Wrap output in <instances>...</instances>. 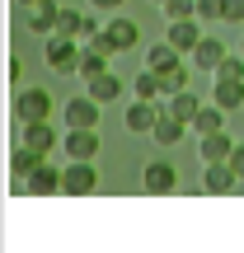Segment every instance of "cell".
I'll use <instances>...</instances> for the list:
<instances>
[{"label": "cell", "instance_id": "obj_17", "mask_svg": "<svg viewBox=\"0 0 244 253\" xmlns=\"http://www.w3.org/2000/svg\"><path fill=\"white\" fill-rule=\"evenodd\" d=\"M197 108H202V94H193V89H179V94H164V113L169 118H179V122H188L197 118Z\"/></svg>", "mask_w": 244, "mask_h": 253}, {"label": "cell", "instance_id": "obj_18", "mask_svg": "<svg viewBox=\"0 0 244 253\" xmlns=\"http://www.w3.org/2000/svg\"><path fill=\"white\" fill-rule=\"evenodd\" d=\"M221 61H226V42H221V38H202V42L193 47V66H197V71L216 75Z\"/></svg>", "mask_w": 244, "mask_h": 253}, {"label": "cell", "instance_id": "obj_33", "mask_svg": "<svg viewBox=\"0 0 244 253\" xmlns=\"http://www.w3.org/2000/svg\"><path fill=\"white\" fill-rule=\"evenodd\" d=\"M155 5H164V0H155Z\"/></svg>", "mask_w": 244, "mask_h": 253}, {"label": "cell", "instance_id": "obj_29", "mask_svg": "<svg viewBox=\"0 0 244 253\" xmlns=\"http://www.w3.org/2000/svg\"><path fill=\"white\" fill-rule=\"evenodd\" d=\"M226 19L230 24H244V0H226Z\"/></svg>", "mask_w": 244, "mask_h": 253}, {"label": "cell", "instance_id": "obj_11", "mask_svg": "<svg viewBox=\"0 0 244 253\" xmlns=\"http://www.w3.org/2000/svg\"><path fill=\"white\" fill-rule=\"evenodd\" d=\"M56 19H61V5H56V0H38V5L24 9V28H28V33H38V38L56 33Z\"/></svg>", "mask_w": 244, "mask_h": 253}, {"label": "cell", "instance_id": "obj_8", "mask_svg": "<svg viewBox=\"0 0 244 253\" xmlns=\"http://www.w3.org/2000/svg\"><path fill=\"white\" fill-rule=\"evenodd\" d=\"M66 188V169H56V164H38L33 173H28V183H24V192L28 197H56V192Z\"/></svg>", "mask_w": 244, "mask_h": 253}, {"label": "cell", "instance_id": "obj_10", "mask_svg": "<svg viewBox=\"0 0 244 253\" xmlns=\"http://www.w3.org/2000/svg\"><path fill=\"white\" fill-rule=\"evenodd\" d=\"M61 150H66V160H94L99 155V126H66Z\"/></svg>", "mask_w": 244, "mask_h": 253}, {"label": "cell", "instance_id": "obj_1", "mask_svg": "<svg viewBox=\"0 0 244 253\" xmlns=\"http://www.w3.org/2000/svg\"><path fill=\"white\" fill-rule=\"evenodd\" d=\"M80 52L85 47L75 42L71 33H47V42H43V61L52 66L56 75H75L80 71Z\"/></svg>", "mask_w": 244, "mask_h": 253}, {"label": "cell", "instance_id": "obj_22", "mask_svg": "<svg viewBox=\"0 0 244 253\" xmlns=\"http://www.w3.org/2000/svg\"><path fill=\"white\" fill-rule=\"evenodd\" d=\"M221 126H226V108H221V103H211V99H202L197 118H193V131L207 136V131H221Z\"/></svg>", "mask_w": 244, "mask_h": 253}, {"label": "cell", "instance_id": "obj_21", "mask_svg": "<svg viewBox=\"0 0 244 253\" xmlns=\"http://www.w3.org/2000/svg\"><path fill=\"white\" fill-rule=\"evenodd\" d=\"M211 103H221L226 113H235L244 103V80H226V75H216V84H211Z\"/></svg>", "mask_w": 244, "mask_h": 253}, {"label": "cell", "instance_id": "obj_2", "mask_svg": "<svg viewBox=\"0 0 244 253\" xmlns=\"http://www.w3.org/2000/svg\"><path fill=\"white\" fill-rule=\"evenodd\" d=\"M94 38H99V42L108 47L113 56H118V52H136V42H141V24H136V19H122V14H118V19H108V24H103Z\"/></svg>", "mask_w": 244, "mask_h": 253}, {"label": "cell", "instance_id": "obj_9", "mask_svg": "<svg viewBox=\"0 0 244 253\" xmlns=\"http://www.w3.org/2000/svg\"><path fill=\"white\" fill-rule=\"evenodd\" d=\"M202 19H169V28H164V42L179 47V56H193V47L202 42Z\"/></svg>", "mask_w": 244, "mask_h": 253}, {"label": "cell", "instance_id": "obj_16", "mask_svg": "<svg viewBox=\"0 0 244 253\" xmlns=\"http://www.w3.org/2000/svg\"><path fill=\"white\" fill-rule=\"evenodd\" d=\"M108 47H103L99 42V38H85V52H80V71H75V75H80V80H90V75H99V71H108Z\"/></svg>", "mask_w": 244, "mask_h": 253}, {"label": "cell", "instance_id": "obj_27", "mask_svg": "<svg viewBox=\"0 0 244 253\" xmlns=\"http://www.w3.org/2000/svg\"><path fill=\"white\" fill-rule=\"evenodd\" d=\"M197 19H202V24H216V19H226V0H197Z\"/></svg>", "mask_w": 244, "mask_h": 253}, {"label": "cell", "instance_id": "obj_25", "mask_svg": "<svg viewBox=\"0 0 244 253\" xmlns=\"http://www.w3.org/2000/svg\"><path fill=\"white\" fill-rule=\"evenodd\" d=\"M160 89H164V94H179V89H188V71H183V61L174 66V71H160Z\"/></svg>", "mask_w": 244, "mask_h": 253}, {"label": "cell", "instance_id": "obj_24", "mask_svg": "<svg viewBox=\"0 0 244 253\" xmlns=\"http://www.w3.org/2000/svg\"><path fill=\"white\" fill-rule=\"evenodd\" d=\"M136 99H164V89H160V71H136Z\"/></svg>", "mask_w": 244, "mask_h": 253}, {"label": "cell", "instance_id": "obj_6", "mask_svg": "<svg viewBox=\"0 0 244 253\" xmlns=\"http://www.w3.org/2000/svg\"><path fill=\"white\" fill-rule=\"evenodd\" d=\"M141 188L150 192V197H169V192H179V169H174L169 160H150L141 169Z\"/></svg>", "mask_w": 244, "mask_h": 253}, {"label": "cell", "instance_id": "obj_15", "mask_svg": "<svg viewBox=\"0 0 244 253\" xmlns=\"http://www.w3.org/2000/svg\"><path fill=\"white\" fill-rule=\"evenodd\" d=\"M47 155L43 150H33V145H19L14 155H9V173H14V192H24V183H28V173L43 164Z\"/></svg>", "mask_w": 244, "mask_h": 253}, {"label": "cell", "instance_id": "obj_3", "mask_svg": "<svg viewBox=\"0 0 244 253\" xmlns=\"http://www.w3.org/2000/svg\"><path fill=\"white\" fill-rule=\"evenodd\" d=\"M160 113H164V99H132L122 108V126L132 136H150L155 122H160Z\"/></svg>", "mask_w": 244, "mask_h": 253}, {"label": "cell", "instance_id": "obj_19", "mask_svg": "<svg viewBox=\"0 0 244 253\" xmlns=\"http://www.w3.org/2000/svg\"><path fill=\"white\" fill-rule=\"evenodd\" d=\"M85 94L90 99H99V103H113V99H122V80L113 71H99V75H90L85 80Z\"/></svg>", "mask_w": 244, "mask_h": 253}, {"label": "cell", "instance_id": "obj_32", "mask_svg": "<svg viewBox=\"0 0 244 253\" xmlns=\"http://www.w3.org/2000/svg\"><path fill=\"white\" fill-rule=\"evenodd\" d=\"M28 5H38V0H19V9H28Z\"/></svg>", "mask_w": 244, "mask_h": 253}, {"label": "cell", "instance_id": "obj_23", "mask_svg": "<svg viewBox=\"0 0 244 253\" xmlns=\"http://www.w3.org/2000/svg\"><path fill=\"white\" fill-rule=\"evenodd\" d=\"M146 66H150V71H174V66H179V47L155 42L150 52H146Z\"/></svg>", "mask_w": 244, "mask_h": 253}, {"label": "cell", "instance_id": "obj_31", "mask_svg": "<svg viewBox=\"0 0 244 253\" xmlns=\"http://www.w3.org/2000/svg\"><path fill=\"white\" fill-rule=\"evenodd\" d=\"M90 5H94V9H122L127 0H90Z\"/></svg>", "mask_w": 244, "mask_h": 253}, {"label": "cell", "instance_id": "obj_30", "mask_svg": "<svg viewBox=\"0 0 244 253\" xmlns=\"http://www.w3.org/2000/svg\"><path fill=\"white\" fill-rule=\"evenodd\" d=\"M230 169L244 178V145H240V141H235V150H230Z\"/></svg>", "mask_w": 244, "mask_h": 253}, {"label": "cell", "instance_id": "obj_20", "mask_svg": "<svg viewBox=\"0 0 244 253\" xmlns=\"http://www.w3.org/2000/svg\"><path fill=\"white\" fill-rule=\"evenodd\" d=\"M183 131H193V126H188V122H179V118H169V113H160V122H155L150 141L160 145V150H174V145L183 141Z\"/></svg>", "mask_w": 244, "mask_h": 253}, {"label": "cell", "instance_id": "obj_13", "mask_svg": "<svg viewBox=\"0 0 244 253\" xmlns=\"http://www.w3.org/2000/svg\"><path fill=\"white\" fill-rule=\"evenodd\" d=\"M230 150H235V141L226 136V126H221V131L197 136V160H202V164H221V160H230Z\"/></svg>", "mask_w": 244, "mask_h": 253}, {"label": "cell", "instance_id": "obj_14", "mask_svg": "<svg viewBox=\"0 0 244 253\" xmlns=\"http://www.w3.org/2000/svg\"><path fill=\"white\" fill-rule=\"evenodd\" d=\"M66 136L52 126V118L47 122H24V145H33V150H43V155H52L56 145H61Z\"/></svg>", "mask_w": 244, "mask_h": 253}, {"label": "cell", "instance_id": "obj_4", "mask_svg": "<svg viewBox=\"0 0 244 253\" xmlns=\"http://www.w3.org/2000/svg\"><path fill=\"white\" fill-rule=\"evenodd\" d=\"M14 113H19V122H47L56 113V99L47 89H19V99H14Z\"/></svg>", "mask_w": 244, "mask_h": 253}, {"label": "cell", "instance_id": "obj_5", "mask_svg": "<svg viewBox=\"0 0 244 253\" xmlns=\"http://www.w3.org/2000/svg\"><path fill=\"white\" fill-rule=\"evenodd\" d=\"M90 192H99L94 160H66V188H61V197H90Z\"/></svg>", "mask_w": 244, "mask_h": 253}, {"label": "cell", "instance_id": "obj_26", "mask_svg": "<svg viewBox=\"0 0 244 253\" xmlns=\"http://www.w3.org/2000/svg\"><path fill=\"white\" fill-rule=\"evenodd\" d=\"M164 19H197V0H164Z\"/></svg>", "mask_w": 244, "mask_h": 253}, {"label": "cell", "instance_id": "obj_28", "mask_svg": "<svg viewBox=\"0 0 244 253\" xmlns=\"http://www.w3.org/2000/svg\"><path fill=\"white\" fill-rule=\"evenodd\" d=\"M216 75H226V80H244V56H230L226 52V61L216 66Z\"/></svg>", "mask_w": 244, "mask_h": 253}, {"label": "cell", "instance_id": "obj_12", "mask_svg": "<svg viewBox=\"0 0 244 253\" xmlns=\"http://www.w3.org/2000/svg\"><path fill=\"white\" fill-rule=\"evenodd\" d=\"M99 108H103L99 99H90V94H80V99L61 103V122H66V126H99Z\"/></svg>", "mask_w": 244, "mask_h": 253}, {"label": "cell", "instance_id": "obj_7", "mask_svg": "<svg viewBox=\"0 0 244 253\" xmlns=\"http://www.w3.org/2000/svg\"><path fill=\"white\" fill-rule=\"evenodd\" d=\"M244 178L235 169H230V160L221 164H202V192H211V197H226V192H240Z\"/></svg>", "mask_w": 244, "mask_h": 253}]
</instances>
